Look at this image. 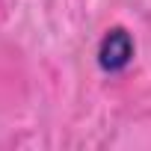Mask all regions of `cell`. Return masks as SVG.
Returning a JSON list of instances; mask_svg holds the SVG:
<instances>
[{
  "mask_svg": "<svg viewBox=\"0 0 151 151\" xmlns=\"http://www.w3.org/2000/svg\"><path fill=\"white\" fill-rule=\"evenodd\" d=\"M133 59V39L122 30V27H113L104 39H101V47H98V65L110 74L116 71H124Z\"/></svg>",
  "mask_w": 151,
  "mask_h": 151,
  "instance_id": "cell-1",
  "label": "cell"
}]
</instances>
